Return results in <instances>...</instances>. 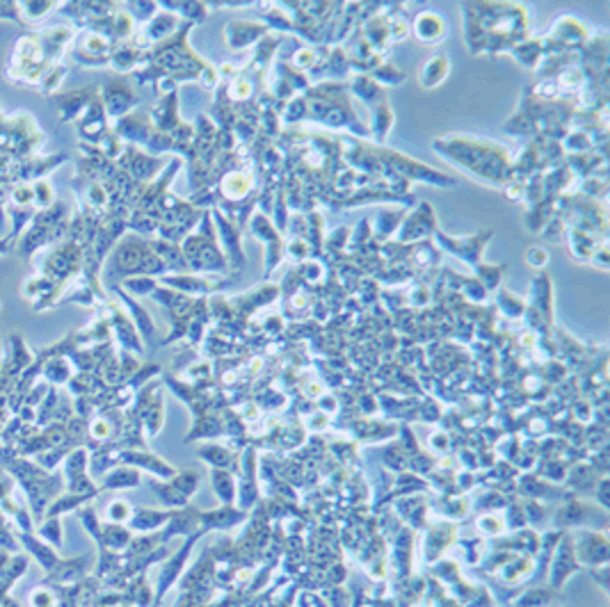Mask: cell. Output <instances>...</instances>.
<instances>
[{
    "instance_id": "obj_15",
    "label": "cell",
    "mask_w": 610,
    "mask_h": 607,
    "mask_svg": "<svg viewBox=\"0 0 610 607\" xmlns=\"http://www.w3.org/2000/svg\"><path fill=\"white\" fill-rule=\"evenodd\" d=\"M174 30H177V16H172L169 12H160V14H156L149 21V25L144 27V35L149 37V42L153 44V42H160V39H165V37H169Z\"/></svg>"
},
{
    "instance_id": "obj_14",
    "label": "cell",
    "mask_w": 610,
    "mask_h": 607,
    "mask_svg": "<svg viewBox=\"0 0 610 607\" xmlns=\"http://www.w3.org/2000/svg\"><path fill=\"white\" fill-rule=\"evenodd\" d=\"M585 539H580V546H578V557L583 560V557L592 551V555H590V564H604L606 562V553H608V544H606V537L604 534H580Z\"/></svg>"
},
{
    "instance_id": "obj_33",
    "label": "cell",
    "mask_w": 610,
    "mask_h": 607,
    "mask_svg": "<svg viewBox=\"0 0 610 607\" xmlns=\"http://www.w3.org/2000/svg\"><path fill=\"white\" fill-rule=\"evenodd\" d=\"M90 431H92V436L94 439H105V436H110V422L108 420H103V418H96L94 422H92V427H90Z\"/></svg>"
},
{
    "instance_id": "obj_13",
    "label": "cell",
    "mask_w": 610,
    "mask_h": 607,
    "mask_svg": "<svg viewBox=\"0 0 610 607\" xmlns=\"http://www.w3.org/2000/svg\"><path fill=\"white\" fill-rule=\"evenodd\" d=\"M5 210H7V219H9V238L14 240V243H18V235L21 233H25V228L32 224V217H35V213H37V208H18V206H12V204H7L5 206Z\"/></svg>"
},
{
    "instance_id": "obj_31",
    "label": "cell",
    "mask_w": 610,
    "mask_h": 607,
    "mask_svg": "<svg viewBox=\"0 0 610 607\" xmlns=\"http://www.w3.org/2000/svg\"><path fill=\"white\" fill-rule=\"evenodd\" d=\"M0 18H7V21H14L18 25H25L18 12V3H0Z\"/></svg>"
},
{
    "instance_id": "obj_1",
    "label": "cell",
    "mask_w": 610,
    "mask_h": 607,
    "mask_svg": "<svg viewBox=\"0 0 610 607\" xmlns=\"http://www.w3.org/2000/svg\"><path fill=\"white\" fill-rule=\"evenodd\" d=\"M69 208L64 201H55L51 208L37 210L32 217V224L25 228L21 243H16V252L21 258L30 260L35 252H40L46 245H55L57 240L66 238V226H69Z\"/></svg>"
},
{
    "instance_id": "obj_8",
    "label": "cell",
    "mask_w": 610,
    "mask_h": 607,
    "mask_svg": "<svg viewBox=\"0 0 610 607\" xmlns=\"http://www.w3.org/2000/svg\"><path fill=\"white\" fill-rule=\"evenodd\" d=\"M103 317L110 322V329L119 336L124 347H128V350H135V352H142L138 329H135V324L128 320V315H126L117 304H108V315H103Z\"/></svg>"
},
{
    "instance_id": "obj_29",
    "label": "cell",
    "mask_w": 610,
    "mask_h": 607,
    "mask_svg": "<svg viewBox=\"0 0 610 607\" xmlns=\"http://www.w3.org/2000/svg\"><path fill=\"white\" fill-rule=\"evenodd\" d=\"M199 455L206 459L210 466H220V468L227 466V461H229V452L225 448H217V446H210L208 450H201Z\"/></svg>"
},
{
    "instance_id": "obj_25",
    "label": "cell",
    "mask_w": 610,
    "mask_h": 607,
    "mask_svg": "<svg viewBox=\"0 0 610 607\" xmlns=\"http://www.w3.org/2000/svg\"><path fill=\"white\" fill-rule=\"evenodd\" d=\"M124 293H133V295H151L156 290V281L151 276H128L124 278V286H121Z\"/></svg>"
},
{
    "instance_id": "obj_27",
    "label": "cell",
    "mask_w": 610,
    "mask_h": 607,
    "mask_svg": "<svg viewBox=\"0 0 610 607\" xmlns=\"http://www.w3.org/2000/svg\"><path fill=\"white\" fill-rule=\"evenodd\" d=\"M169 518V514H162V512H153V509H140L138 512V520H133V525L138 527H156V525H162L165 520Z\"/></svg>"
},
{
    "instance_id": "obj_23",
    "label": "cell",
    "mask_w": 610,
    "mask_h": 607,
    "mask_svg": "<svg viewBox=\"0 0 610 607\" xmlns=\"http://www.w3.org/2000/svg\"><path fill=\"white\" fill-rule=\"evenodd\" d=\"M199 520H203V523L210 525V527H229V525L238 523V520H243V514H238V512H234V509L225 507V509H220V512L203 514Z\"/></svg>"
},
{
    "instance_id": "obj_34",
    "label": "cell",
    "mask_w": 610,
    "mask_h": 607,
    "mask_svg": "<svg viewBox=\"0 0 610 607\" xmlns=\"http://www.w3.org/2000/svg\"><path fill=\"white\" fill-rule=\"evenodd\" d=\"M375 75H377V78H380V80L386 75V78H391L389 82H393V85H398V82L402 80V73H400L398 69H393V66H389V64H386L382 71H377Z\"/></svg>"
},
{
    "instance_id": "obj_2",
    "label": "cell",
    "mask_w": 610,
    "mask_h": 607,
    "mask_svg": "<svg viewBox=\"0 0 610 607\" xmlns=\"http://www.w3.org/2000/svg\"><path fill=\"white\" fill-rule=\"evenodd\" d=\"M108 274L110 278H119V276H151V274H160L165 272L162 260L153 254V249L149 243H142L140 238H121L119 245L114 247V252L108 258Z\"/></svg>"
},
{
    "instance_id": "obj_30",
    "label": "cell",
    "mask_w": 610,
    "mask_h": 607,
    "mask_svg": "<svg viewBox=\"0 0 610 607\" xmlns=\"http://www.w3.org/2000/svg\"><path fill=\"white\" fill-rule=\"evenodd\" d=\"M128 516H131V505L126 503L124 498L114 500V503L108 505V518H112V520H126Z\"/></svg>"
},
{
    "instance_id": "obj_22",
    "label": "cell",
    "mask_w": 610,
    "mask_h": 607,
    "mask_svg": "<svg viewBox=\"0 0 610 607\" xmlns=\"http://www.w3.org/2000/svg\"><path fill=\"white\" fill-rule=\"evenodd\" d=\"M32 195H35V208L37 210H44V208H51L55 204V190H53V183L48 178H40L32 183Z\"/></svg>"
},
{
    "instance_id": "obj_32",
    "label": "cell",
    "mask_w": 610,
    "mask_h": 607,
    "mask_svg": "<svg viewBox=\"0 0 610 607\" xmlns=\"http://www.w3.org/2000/svg\"><path fill=\"white\" fill-rule=\"evenodd\" d=\"M526 258H528V265H532V267H544V265L549 263V252H546V249H542V247H530Z\"/></svg>"
},
{
    "instance_id": "obj_4",
    "label": "cell",
    "mask_w": 610,
    "mask_h": 607,
    "mask_svg": "<svg viewBox=\"0 0 610 607\" xmlns=\"http://www.w3.org/2000/svg\"><path fill=\"white\" fill-rule=\"evenodd\" d=\"M114 44L110 37H105L101 32H94V30H85L76 46H71V55H73V62L87 66V69H99V66L110 64V55L114 51Z\"/></svg>"
},
{
    "instance_id": "obj_7",
    "label": "cell",
    "mask_w": 610,
    "mask_h": 607,
    "mask_svg": "<svg viewBox=\"0 0 610 607\" xmlns=\"http://www.w3.org/2000/svg\"><path fill=\"white\" fill-rule=\"evenodd\" d=\"M114 135L121 140V142H133V144H142V147H147L149 140H151V119L147 117V114L142 112H131L126 114V117H121L117 123H114Z\"/></svg>"
},
{
    "instance_id": "obj_36",
    "label": "cell",
    "mask_w": 610,
    "mask_h": 607,
    "mask_svg": "<svg viewBox=\"0 0 610 607\" xmlns=\"http://www.w3.org/2000/svg\"><path fill=\"white\" fill-rule=\"evenodd\" d=\"M0 311H3V302H0Z\"/></svg>"
},
{
    "instance_id": "obj_18",
    "label": "cell",
    "mask_w": 610,
    "mask_h": 607,
    "mask_svg": "<svg viewBox=\"0 0 610 607\" xmlns=\"http://www.w3.org/2000/svg\"><path fill=\"white\" fill-rule=\"evenodd\" d=\"M53 9H57V3H53V0H25V3H18V12H21L25 25L30 21H37V18H44Z\"/></svg>"
},
{
    "instance_id": "obj_6",
    "label": "cell",
    "mask_w": 610,
    "mask_h": 607,
    "mask_svg": "<svg viewBox=\"0 0 610 607\" xmlns=\"http://www.w3.org/2000/svg\"><path fill=\"white\" fill-rule=\"evenodd\" d=\"M99 96L96 87H80V90H71L64 94H55L53 103L57 112H60V121L64 123H76L78 121L85 110L90 108V103Z\"/></svg>"
},
{
    "instance_id": "obj_24",
    "label": "cell",
    "mask_w": 610,
    "mask_h": 607,
    "mask_svg": "<svg viewBox=\"0 0 610 607\" xmlns=\"http://www.w3.org/2000/svg\"><path fill=\"white\" fill-rule=\"evenodd\" d=\"M213 486H215L217 496L222 503H234V496H236V486L234 482H231V477L227 473H222V470H213Z\"/></svg>"
},
{
    "instance_id": "obj_35",
    "label": "cell",
    "mask_w": 610,
    "mask_h": 607,
    "mask_svg": "<svg viewBox=\"0 0 610 607\" xmlns=\"http://www.w3.org/2000/svg\"><path fill=\"white\" fill-rule=\"evenodd\" d=\"M12 247H14V240L9 235H5L3 240H0V256L7 254V252H12Z\"/></svg>"
},
{
    "instance_id": "obj_17",
    "label": "cell",
    "mask_w": 610,
    "mask_h": 607,
    "mask_svg": "<svg viewBox=\"0 0 610 607\" xmlns=\"http://www.w3.org/2000/svg\"><path fill=\"white\" fill-rule=\"evenodd\" d=\"M44 361V359H42ZM44 374L51 381L55 384H64L69 381L71 377V365L69 361L64 359V354H57V356H46V363H44Z\"/></svg>"
},
{
    "instance_id": "obj_9",
    "label": "cell",
    "mask_w": 610,
    "mask_h": 607,
    "mask_svg": "<svg viewBox=\"0 0 610 607\" xmlns=\"http://www.w3.org/2000/svg\"><path fill=\"white\" fill-rule=\"evenodd\" d=\"M576 551H574V541L569 537L563 539V544L558 548V555L554 560V568H551V577H554V584L556 587H563L567 582V577L576 571Z\"/></svg>"
},
{
    "instance_id": "obj_28",
    "label": "cell",
    "mask_w": 610,
    "mask_h": 607,
    "mask_svg": "<svg viewBox=\"0 0 610 607\" xmlns=\"http://www.w3.org/2000/svg\"><path fill=\"white\" fill-rule=\"evenodd\" d=\"M126 12H128L131 16H135V18H140V21H144V18L156 16L158 5L156 3H128V5H126Z\"/></svg>"
},
{
    "instance_id": "obj_19",
    "label": "cell",
    "mask_w": 610,
    "mask_h": 607,
    "mask_svg": "<svg viewBox=\"0 0 610 607\" xmlns=\"http://www.w3.org/2000/svg\"><path fill=\"white\" fill-rule=\"evenodd\" d=\"M261 32H265V30H261L256 23H254V27H251V30L247 32V30H243V23L234 21V23H229V27L225 30V37H227V42H229L231 48H240V46H247V42L256 39Z\"/></svg>"
},
{
    "instance_id": "obj_16",
    "label": "cell",
    "mask_w": 610,
    "mask_h": 607,
    "mask_svg": "<svg viewBox=\"0 0 610 607\" xmlns=\"http://www.w3.org/2000/svg\"><path fill=\"white\" fill-rule=\"evenodd\" d=\"M66 73H69V66L66 64H53L48 66V69L44 71L40 85H37V90H40L42 96H55V92L60 90L62 80L66 78Z\"/></svg>"
},
{
    "instance_id": "obj_11",
    "label": "cell",
    "mask_w": 610,
    "mask_h": 607,
    "mask_svg": "<svg viewBox=\"0 0 610 607\" xmlns=\"http://www.w3.org/2000/svg\"><path fill=\"white\" fill-rule=\"evenodd\" d=\"M448 71H450L448 55L437 53V55H432L430 60L423 62L421 71H419V82H421V87H425V90H430V87L441 85V80L446 78Z\"/></svg>"
},
{
    "instance_id": "obj_21",
    "label": "cell",
    "mask_w": 610,
    "mask_h": 607,
    "mask_svg": "<svg viewBox=\"0 0 610 607\" xmlns=\"http://www.w3.org/2000/svg\"><path fill=\"white\" fill-rule=\"evenodd\" d=\"M140 484V473L133 468H119L110 473L103 482V489H126V486H138Z\"/></svg>"
},
{
    "instance_id": "obj_3",
    "label": "cell",
    "mask_w": 610,
    "mask_h": 607,
    "mask_svg": "<svg viewBox=\"0 0 610 607\" xmlns=\"http://www.w3.org/2000/svg\"><path fill=\"white\" fill-rule=\"evenodd\" d=\"M83 263H85L83 247L71 243V240H64V243L57 245L51 252V256L37 267V272L46 278H51L55 283L69 286L73 278H78L83 274Z\"/></svg>"
},
{
    "instance_id": "obj_10",
    "label": "cell",
    "mask_w": 610,
    "mask_h": 607,
    "mask_svg": "<svg viewBox=\"0 0 610 607\" xmlns=\"http://www.w3.org/2000/svg\"><path fill=\"white\" fill-rule=\"evenodd\" d=\"M414 32L416 37L423 42L432 46L434 42H439L443 35H446V25H443V18L434 12H421L416 16V23H414Z\"/></svg>"
},
{
    "instance_id": "obj_12",
    "label": "cell",
    "mask_w": 610,
    "mask_h": 607,
    "mask_svg": "<svg viewBox=\"0 0 610 607\" xmlns=\"http://www.w3.org/2000/svg\"><path fill=\"white\" fill-rule=\"evenodd\" d=\"M117 293H119V297H121L124 306L128 308V313H131V317H133L131 322L135 324L138 333H142L144 338H151V336L156 333V326H153V320H151V315L147 313V308H142L128 293H124L121 288H117Z\"/></svg>"
},
{
    "instance_id": "obj_5",
    "label": "cell",
    "mask_w": 610,
    "mask_h": 607,
    "mask_svg": "<svg viewBox=\"0 0 610 607\" xmlns=\"http://www.w3.org/2000/svg\"><path fill=\"white\" fill-rule=\"evenodd\" d=\"M99 99L103 103L105 117L110 119H121L126 114H131V110L138 105V96L133 94L131 85L124 80H114V82H105L101 87Z\"/></svg>"
},
{
    "instance_id": "obj_20",
    "label": "cell",
    "mask_w": 610,
    "mask_h": 607,
    "mask_svg": "<svg viewBox=\"0 0 610 607\" xmlns=\"http://www.w3.org/2000/svg\"><path fill=\"white\" fill-rule=\"evenodd\" d=\"M7 201L18 208H35V195H32V183H12L9 185Z\"/></svg>"
},
{
    "instance_id": "obj_26",
    "label": "cell",
    "mask_w": 610,
    "mask_h": 607,
    "mask_svg": "<svg viewBox=\"0 0 610 607\" xmlns=\"http://www.w3.org/2000/svg\"><path fill=\"white\" fill-rule=\"evenodd\" d=\"M375 135H377V140H384V135H386V130H389L391 126H393V112H391V108L386 103H382L380 108H377V112H375Z\"/></svg>"
}]
</instances>
